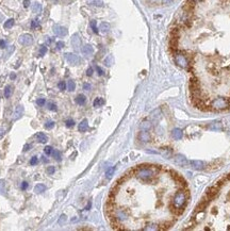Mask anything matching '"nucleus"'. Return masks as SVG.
<instances>
[{
  "instance_id": "nucleus-1",
  "label": "nucleus",
  "mask_w": 230,
  "mask_h": 231,
  "mask_svg": "<svg viewBox=\"0 0 230 231\" xmlns=\"http://www.w3.org/2000/svg\"><path fill=\"white\" fill-rule=\"evenodd\" d=\"M188 191H178L172 197V202L170 204V210L172 214L175 215H181L184 212V209L188 204Z\"/></svg>"
},
{
  "instance_id": "nucleus-2",
  "label": "nucleus",
  "mask_w": 230,
  "mask_h": 231,
  "mask_svg": "<svg viewBox=\"0 0 230 231\" xmlns=\"http://www.w3.org/2000/svg\"><path fill=\"white\" fill-rule=\"evenodd\" d=\"M209 108H210V110H215V111L227 110L230 108V99L225 98V97H217V98L211 100Z\"/></svg>"
},
{
  "instance_id": "nucleus-3",
  "label": "nucleus",
  "mask_w": 230,
  "mask_h": 231,
  "mask_svg": "<svg viewBox=\"0 0 230 231\" xmlns=\"http://www.w3.org/2000/svg\"><path fill=\"white\" fill-rule=\"evenodd\" d=\"M175 62L178 66H180L181 68H188L189 67V60L184 55L180 53V52H176L175 53Z\"/></svg>"
},
{
  "instance_id": "nucleus-4",
  "label": "nucleus",
  "mask_w": 230,
  "mask_h": 231,
  "mask_svg": "<svg viewBox=\"0 0 230 231\" xmlns=\"http://www.w3.org/2000/svg\"><path fill=\"white\" fill-rule=\"evenodd\" d=\"M218 193H220V187L214 184V185L208 187V190L206 191V197L209 198L210 200H212V199H214L215 197L217 196Z\"/></svg>"
},
{
  "instance_id": "nucleus-5",
  "label": "nucleus",
  "mask_w": 230,
  "mask_h": 231,
  "mask_svg": "<svg viewBox=\"0 0 230 231\" xmlns=\"http://www.w3.org/2000/svg\"><path fill=\"white\" fill-rule=\"evenodd\" d=\"M18 42H19L20 45H23V46H30L33 43V37L29 33H25V34L20 35L19 38H18Z\"/></svg>"
},
{
  "instance_id": "nucleus-6",
  "label": "nucleus",
  "mask_w": 230,
  "mask_h": 231,
  "mask_svg": "<svg viewBox=\"0 0 230 231\" xmlns=\"http://www.w3.org/2000/svg\"><path fill=\"white\" fill-rule=\"evenodd\" d=\"M174 161H175V163L177 164L178 166H180V167H188L189 166V161L187 160V158H185L184 156H182V154H177V156H175Z\"/></svg>"
},
{
  "instance_id": "nucleus-7",
  "label": "nucleus",
  "mask_w": 230,
  "mask_h": 231,
  "mask_svg": "<svg viewBox=\"0 0 230 231\" xmlns=\"http://www.w3.org/2000/svg\"><path fill=\"white\" fill-rule=\"evenodd\" d=\"M65 59H66V61L72 65H78L81 61V59L78 57L77 55H75V53H69V52H68V53H65Z\"/></svg>"
},
{
  "instance_id": "nucleus-8",
  "label": "nucleus",
  "mask_w": 230,
  "mask_h": 231,
  "mask_svg": "<svg viewBox=\"0 0 230 231\" xmlns=\"http://www.w3.org/2000/svg\"><path fill=\"white\" fill-rule=\"evenodd\" d=\"M210 199L207 198V197H205V198L203 199V200L200 201L199 204H198V206L195 208V211H194V213H200V212H203L206 210V208L208 207V204H210Z\"/></svg>"
},
{
  "instance_id": "nucleus-9",
  "label": "nucleus",
  "mask_w": 230,
  "mask_h": 231,
  "mask_svg": "<svg viewBox=\"0 0 230 231\" xmlns=\"http://www.w3.org/2000/svg\"><path fill=\"white\" fill-rule=\"evenodd\" d=\"M53 30V33H55V35H58V36H65V35H67L68 31L67 29H66L65 27H62V26H59V25H55L52 28Z\"/></svg>"
},
{
  "instance_id": "nucleus-10",
  "label": "nucleus",
  "mask_w": 230,
  "mask_h": 231,
  "mask_svg": "<svg viewBox=\"0 0 230 231\" xmlns=\"http://www.w3.org/2000/svg\"><path fill=\"white\" fill-rule=\"evenodd\" d=\"M190 165L195 170H203L206 168L205 162L200 161V160H192V161H190Z\"/></svg>"
},
{
  "instance_id": "nucleus-11",
  "label": "nucleus",
  "mask_w": 230,
  "mask_h": 231,
  "mask_svg": "<svg viewBox=\"0 0 230 231\" xmlns=\"http://www.w3.org/2000/svg\"><path fill=\"white\" fill-rule=\"evenodd\" d=\"M207 128L209 130H212V131H222V130L224 129V126H223L222 122L216 120V122H212L211 124L208 125Z\"/></svg>"
},
{
  "instance_id": "nucleus-12",
  "label": "nucleus",
  "mask_w": 230,
  "mask_h": 231,
  "mask_svg": "<svg viewBox=\"0 0 230 231\" xmlns=\"http://www.w3.org/2000/svg\"><path fill=\"white\" fill-rule=\"evenodd\" d=\"M72 45H73V47L76 48V49H78V48L81 46V38H80V36H79V34L75 33V34L72 36Z\"/></svg>"
},
{
  "instance_id": "nucleus-13",
  "label": "nucleus",
  "mask_w": 230,
  "mask_h": 231,
  "mask_svg": "<svg viewBox=\"0 0 230 231\" xmlns=\"http://www.w3.org/2000/svg\"><path fill=\"white\" fill-rule=\"evenodd\" d=\"M139 139L140 141H142L143 143H148V142H150V139H151V137H150V134L148 133L147 131H141L140 133H139Z\"/></svg>"
},
{
  "instance_id": "nucleus-14",
  "label": "nucleus",
  "mask_w": 230,
  "mask_h": 231,
  "mask_svg": "<svg viewBox=\"0 0 230 231\" xmlns=\"http://www.w3.org/2000/svg\"><path fill=\"white\" fill-rule=\"evenodd\" d=\"M200 89V82L196 77H192L190 80V89Z\"/></svg>"
},
{
  "instance_id": "nucleus-15",
  "label": "nucleus",
  "mask_w": 230,
  "mask_h": 231,
  "mask_svg": "<svg viewBox=\"0 0 230 231\" xmlns=\"http://www.w3.org/2000/svg\"><path fill=\"white\" fill-rule=\"evenodd\" d=\"M24 114V107L21 106V104H19V106H17V107L15 108V111H14V116H13V118L14 119H18L21 117V115Z\"/></svg>"
},
{
  "instance_id": "nucleus-16",
  "label": "nucleus",
  "mask_w": 230,
  "mask_h": 231,
  "mask_svg": "<svg viewBox=\"0 0 230 231\" xmlns=\"http://www.w3.org/2000/svg\"><path fill=\"white\" fill-rule=\"evenodd\" d=\"M81 51H82L83 55H93V52H94V48H93L91 45L86 44V45H84L82 48H81Z\"/></svg>"
},
{
  "instance_id": "nucleus-17",
  "label": "nucleus",
  "mask_w": 230,
  "mask_h": 231,
  "mask_svg": "<svg viewBox=\"0 0 230 231\" xmlns=\"http://www.w3.org/2000/svg\"><path fill=\"white\" fill-rule=\"evenodd\" d=\"M172 137H174V139H180L181 137H183L182 130L178 129V128H176V129H174V130H172Z\"/></svg>"
},
{
  "instance_id": "nucleus-18",
  "label": "nucleus",
  "mask_w": 230,
  "mask_h": 231,
  "mask_svg": "<svg viewBox=\"0 0 230 231\" xmlns=\"http://www.w3.org/2000/svg\"><path fill=\"white\" fill-rule=\"evenodd\" d=\"M110 24L109 22H105V21H103V22H101L100 24V26H99V30L101 31L102 33H108L109 31H110Z\"/></svg>"
},
{
  "instance_id": "nucleus-19",
  "label": "nucleus",
  "mask_w": 230,
  "mask_h": 231,
  "mask_svg": "<svg viewBox=\"0 0 230 231\" xmlns=\"http://www.w3.org/2000/svg\"><path fill=\"white\" fill-rule=\"evenodd\" d=\"M88 124L86 119H83L82 122L79 124V126H78V130L80 132H85L88 130Z\"/></svg>"
},
{
  "instance_id": "nucleus-20",
  "label": "nucleus",
  "mask_w": 230,
  "mask_h": 231,
  "mask_svg": "<svg viewBox=\"0 0 230 231\" xmlns=\"http://www.w3.org/2000/svg\"><path fill=\"white\" fill-rule=\"evenodd\" d=\"M85 101H86V97H85L83 94L78 95V96L76 97V102H77L79 106H82V104H84Z\"/></svg>"
},
{
  "instance_id": "nucleus-21",
  "label": "nucleus",
  "mask_w": 230,
  "mask_h": 231,
  "mask_svg": "<svg viewBox=\"0 0 230 231\" xmlns=\"http://www.w3.org/2000/svg\"><path fill=\"white\" fill-rule=\"evenodd\" d=\"M45 191H46V186L44 185V184H42V183L36 184V185H35V187H34V192H35V193H38V194L43 193V192H45Z\"/></svg>"
},
{
  "instance_id": "nucleus-22",
  "label": "nucleus",
  "mask_w": 230,
  "mask_h": 231,
  "mask_svg": "<svg viewBox=\"0 0 230 231\" xmlns=\"http://www.w3.org/2000/svg\"><path fill=\"white\" fill-rule=\"evenodd\" d=\"M42 4L41 3H38V2H34L32 4V11H33V13H41L42 12Z\"/></svg>"
},
{
  "instance_id": "nucleus-23",
  "label": "nucleus",
  "mask_w": 230,
  "mask_h": 231,
  "mask_svg": "<svg viewBox=\"0 0 230 231\" xmlns=\"http://www.w3.org/2000/svg\"><path fill=\"white\" fill-rule=\"evenodd\" d=\"M35 137H36V139H38V142H41V143H46V142H47V137H46L43 132H38V133H36Z\"/></svg>"
},
{
  "instance_id": "nucleus-24",
  "label": "nucleus",
  "mask_w": 230,
  "mask_h": 231,
  "mask_svg": "<svg viewBox=\"0 0 230 231\" xmlns=\"http://www.w3.org/2000/svg\"><path fill=\"white\" fill-rule=\"evenodd\" d=\"M103 103H105V100H103L102 98L98 97V98H96V99L94 100V102H93V106H94L95 108H98V107H100V106H102Z\"/></svg>"
},
{
  "instance_id": "nucleus-25",
  "label": "nucleus",
  "mask_w": 230,
  "mask_h": 231,
  "mask_svg": "<svg viewBox=\"0 0 230 231\" xmlns=\"http://www.w3.org/2000/svg\"><path fill=\"white\" fill-rule=\"evenodd\" d=\"M12 92H13L12 86H11V85H7L5 89H4V97L5 98H10L11 95H12Z\"/></svg>"
},
{
  "instance_id": "nucleus-26",
  "label": "nucleus",
  "mask_w": 230,
  "mask_h": 231,
  "mask_svg": "<svg viewBox=\"0 0 230 231\" xmlns=\"http://www.w3.org/2000/svg\"><path fill=\"white\" fill-rule=\"evenodd\" d=\"M141 127V129L144 130V131H148V130L151 128V124H150L149 122H143L142 124L140 125Z\"/></svg>"
},
{
  "instance_id": "nucleus-27",
  "label": "nucleus",
  "mask_w": 230,
  "mask_h": 231,
  "mask_svg": "<svg viewBox=\"0 0 230 231\" xmlns=\"http://www.w3.org/2000/svg\"><path fill=\"white\" fill-rule=\"evenodd\" d=\"M0 194L1 195H7V189H5L4 180H0Z\"/></svg>"
},
{
  "instance_id": "nucleus-28",
  "label": "nucleus",
  "mask_w": 230,
  "mask_h": 231,
  "mask_svg": "<svg viewBox=\"0 0 230 231\" xmlns=\"http://www.w3.org/2000/svg\"><path fill=\"white\" fill-rule=\"evenodd\" d=\"M66 221H67V216H66L65 214H62V215L59 217V219H58V224H59L60 226H63Z\"/></svg>"
},
{
  "instance_id": "nucleus-29",
  "label": "nucleus",
  "mask_w": 230,
  "mask_h": 231,
  "mask_svg": "<svg viewBox=\"0 0 230 231\" xmlns=\"http://www.w3.org/2000/svg\"><path fill=\"white\" fill-rule=\"evenodd\" d=\"M115 169H116V167L115 166H113V167H110V168L108 169L107 171H105V177H107L108 179H110L111 177L114 175V171H115Z\"/></svg>"
},
{
  "instance_id": "nucleus-30",
  "label": "nucleus",
  "mask_w": 230,
  "mask_h": 231,
  "mask_svg": "<svg viewBox=\"0 0 230 231\" xmlns=\"http://www.w3.org/2000/svg\"><path fill=\"white\" fill-rule=\"evenodd\" d=\"M75 89H76L75 82H74L73 80H69V81L67 82V89L69 91V92H74Z\"/></svg>"
},
{
  "instance_id": "nucleus-31",
  "label": "nucleus",
  "mask_w": 230,
  "mask_h": 231,
  "mask_svg": "<svg viewBox=\"0 0 230 231\" xmlns=\"http://www.w3.org/2000/svg\"><path fill=\"white\" fill-rule=\"evenodd\" d=\"M14 19L13 18H10V19H8L7 21L4 22V28L5 29H10V28H12L13 26H14Z\"/></svg>"
},
{
  "instance_id": "nucleus-32",
  "label": "nucleus",
  "mask_w": 230,
  "mask_h": 231,
  "mask_svg": "<svg viewBox=\"0 0 230 231\" xmlns=\"http://www.w3.org/2000/svg\"><path fill=\"white\" fill-rule=\"evenodd\" d=\"M162 149H163V150H162L163 156H165L166 158H170V156H172V149H170V148H162Z\"/></svg>"
},
{
  "instance_id": "nucleus-33",
  "label": "nucleus",
  "mask_w": 230,
  "mask_h": 231,
  "mask_svg": "<svg viewBox=\"0 0 230 231\" xmlns=\"http://www.w3.org/2000/svg\"><path fill=\"white\" fill-rule=\"evenodd\" d=\"M105 64L107 65V66H111V65L113 64V57H112V55H109V57L105 58Z\"/></svg>"
},
{
  "instance_id": "nucleus-34",
  "label": "nucleus",
  "mask_w": 230,
  "mask_h": 231,
  "mask_svg": "<svg viewBox=\"0 0 230 231\" xmlns=\"http://www.w3.org/2000/svg\"><path fill=\"white\" fill-rule=\"evenodd\" d=\"M91 28H92L93 32L97 34V33H98V28H97V25H96V20H92V21H91Z\"/></svg>"
},
{
  "instance_id": "nucleus-35",
  "label": "nucleus",
  "mask_w": 230,
  "mask_h": 231,
  "mask_svg": "<svg viewBox=\"0 0 230 231\" xmlns=\"http://www.w3.org/2000/svg\"><path fill=\"white\" fill-rule=\"evenodd\" d=\"M52 156H53V158H55V160H58V161H61V152L60 151H58V150H53V151H52Z\"/></svg>"
},
{
  "instance_id": "nucleus-36",
  "label": "nucleus",
  "mask_w": 230,
  "mask_h": 231,
  "mask_svg": "<svg viewBox=\"0 0 230 231\" xmlns=\"http://www.w3.org/2000/svg\"><path fill=\"white\" fill-rule=\"evenodd\" d=\"M52 151H53V148L51 146H46L45 149H44V152H45L47 156H50V154H52Z\"/></svg>"
},
{
  "instance_id": "nucleus-37",
  "label": "nucleus",
  "mask_w": 230,
  "mask_h": 231,
  "mask_svg": "<svg viewBox=\"0 0 230 231\" xmlns=\"http://www.w3.org/2000/svg\"><path fill=\"white\" fill-rule=\"evenodd\" d=\"M46 52H47V47L46 46H41V49H40V57H44L46 55Z\"/></svg>"
},
{
  "instance_id": "nucleus-38",
  "label": "nucleus",
  "mask_w": 230,
  "mask_h": 231,
  "mask_svg": "<svg viewBox=\"0 0 230 231\" xmlns=\"http://www.w3.org/2000/svg\"><path fill=\"white\" fill-rule=\"evenodd\" d=\"M58 87L61 89V91H64V89H66V83L64 81H61L58 83Z\"/></svg>"
},
{
  "instance_id": "nucleus-39",
  "label": "nucleus",
  "mask_w": 230,
  "mask_h": 231,
  "mask_svg": "<svg viewBox=\"0 0 230 231\" xmlns=\"http://www.w3.org/2000/svg\"><path fill=\"white\" fill-rule=\"evenodd\" d=\"M91 4L96 5V7H102L103 3H102V1H100V0H93L92 2H91Z\"/></svg>"
},
{
  "instance_id": "nucleus-40",
  "label": "nucleus",
  "mask_w": 230,
  "mask_h": 231,
  "mask_svg": "<svg viewBox=\"0 0 230 231\" xmlns=\"http://www.w3.org/2000/svg\"><path fill=\"white\" fill-rule=\"evenodd\" d=\"M53 127H55V122H51V120H50V122H47L45 124L46 129H52Z\"/></svg>"
},
{
  "instance_id": "nucleus-41",
  "label": "nucleus",
  "mask_w": 230,
  "mask_h": 231,
  "mask_svg": "<svg viewBox=\"0 0 230 231\" xmlns=\"http://www.w3.org/2000/svg\"><path fill=\"white\" fill-rule=\"evenodd\" d=\"M48 109L50 110V111H57V106H55V103H53V102H49L48 103Z\"/></svg>"
},
{
  "instance_id": "nucleus-42",
  "label": "nucleus",
  "mask_w": 230,
  "mask_h": 231,
  "mask_svg": "<svg viewBox=\"0 0 230 231\" xmlns=\"http://www.w3.org/2000/svg\"><path fill=\"white\" fill-rule=\"evenodd\" d=\"M65 125H66V127L70 128V127H73L74 125H75V122H74L73 119H67V120L65 122Z\"/></svg>"
},
{
  "instance_id": "nucleus-43",
  "label": "nucleus",
  "mask_w": 230,
  "mask_h": 231,
  "mask_svg": "<svg viewBox=\"0 0 230 231\" xmlns=\"http://www.w3.org/2000/svg\"><path fill=\"white\" fill-rule=\"evenodd\" d=\"M38 27V20L35 19V20H32L31 21V29H35V28Z\"/></svg>"
},
{
  "instance_id": "nucleus-44",
  "label": "nucleus",
  "mask_w": 230,
  "mask_h": 231,
  "mask_svg": "<svg viewBox=\"0 0 230 231\" xmlns=\"http://www.w3.org/2000/svg\"><path fill=\"white\" fill-rule=\"evenodd\" d=\"M38 162V156H32V159L30 160V164L31 165H36Z\"/></svg>"
},
{
  "instance_id": "nucleus-45",
  "label": "nucleus",
  "mask_w": 230,
  "mask_h": 231,
  "mask_svg": "<svg viewBox=\"0 0 230 231\" xmlns=\"http://www.w3.org/2000/svg\"><path fill=\"white\" fill-rule=\"evenodd\" d=\"M28 185H29V183L27 181H23L21 182V185H20V189L23 190V191H25V190L28 189Z\"/></svg>"
},
{
  "instance_id": "nucleus-46",
  "label": "nucleus",
  "mask_w": 230,
  "mask_h": 231,
  "mask_svg": "<svg viewBox=\"0 0 230 231\" xmlns=\"http://www.w3.org/2000/svg\"><path fill=\"white\" fill-rule=\"evenodd\" d=\"M36 103H38V106H40V107H43V106L45 104V99H44V98H40V99L36 100Z\"/></svg>"
},
{
  "instance_id": "nucleus-47",
  "label": "nucleus",
  "mask_w": 230,
  "mask_h": 231,
  "mask_svg": "<svg viewBox=\"0 0 230 231\" xmlns=\"http://www.w3.org/2000/svg\"><path fill=\"white\" fill-rule=\"evenodd\" d=\"M55 166H49L47 168V173L49 175H52V174H55Z\"/></svg>"
},
{
  "instance_id": "nucleus-48",
  "label": "nucleus",
  "mask_w": 230,
  "mask_h": 231,
  "mask_svg": "<svg viewBox=\"0 0 230 231\" xmlns=\"http://www.w3.org/2000/svg\"><path fill=\"white\" fill-rule=\"evenodd\" d=\"M93 72H94V70H93L92 67H90V68H88V70H86V76L91 77V76L93 75Z\"/></svg>"
},
{
  "instance_id": "nucleus-49",
  "label": "nucleus",
  "mask_w": 230,
  "mask_h": 231,
  "mask_svg": "<svg viewBox=\"0 0 230 231\" xmlns=\"http://www.w3.org/2000/svg\"><path fill=\"white\" fill-rule=\"evenodd\" d=\"M64 47V42H58L57 43V48L58 49H62Z\"/></svg>"
},
{
  "instance_id": "nucleus-50",
  "label": "nucleus",
  "mask_w": 230,
  "mask_h": 231,
  "mask_svg": "<svg viewBox=\"0 0 230 231\" xmlns=\"http://www.w3.org/2000/svg\"><path fill=\"white\" fill-rule=\"evenodd\" d=\"M96 70H97V72H98V75H99V76H102V75L105 74V72H103V70H102V68H100L99 66L96 67Z\"/></svg>"
},
{
  "instance_id": "nucleus-51",
  "label": "nucleus",
  "mask_w": 230,
  "mask_h": 231,
  "mask_svg": "<svg viewBox=\"0 0 230 231\" xmlns=\"http://www.w3.org/2000/svg\"><path fill=\"white\" fill-rule=\"evenodd\" d=\"M162 3L164 5H170L172 3V0H162Z\"/></svg>"
},
{
  "instance_id": "nucleus-52",
  "label": "nucleus",
  "mask_w": 230,
  "mask_h": 231,
  "mask_svg": "<svg viewBox=\"0 0 230 231\" xmlns=\"http://www.w3.org/2000/svg\"><path fill=\"white\" fill-rule=\"evenodd\" d=\"M83 89H84L85 91H90V89H91V85L88 84V83H84V84H83Z\"/></svg>"
},
{
  "instance_id": "nucleus-53",
  "label": "nucleus",
  "mask_w": 230,
  "mask_h": 231,
  "mask_svg": "<svg viewBox=\"0 0 230 231\" xmlns=\"http://www.w3.org/2000/svg\"><path fill=\"white\" fill-rule=\"evenodd\" d=\"M30 5V0H24V7H28Z\"/></svg>"
},
{
  "instance_id": "nucleus-54",
  "label": "nucleus",
  "mask_w": 230,
  "mask_h": 231,
  "mask_svg": "<svg viewBox=\"0 0 230 231\" xmlns=\"http://www.w3.org/2000/svg\"><path fill=\"white\" fill-rule=\"evenodd\" d=\"M5 46H7V44H5L4 41L0 40V47H1V48H5Z\"/></svg>"
},
{
  "instance_id": "nucleus-55",
  "label": "nucleus",
  "mask_w": 230,
  "mask_h": 231,
  "mask_svg": "<svg viewBox=\"0 0 230 231\" xmlns=\"http://www.w3.org/2000/svg\"><path fill=\"white\" fill-rule=\"evenodd\" d=\"M30 149V145L29 144H26L25 146H24V151H28Z\"/></svg>"
},
{
  "instance_id": "nucleus-56",
  "label": "nucleus",
  "mask_w": 230,
  "mask_h": 231,
  "mask_svg": "<svg viewBox=\"0 0 230 231\" xmlns=\"http://www.w3.org/2000/svg\"><path fill=\"white\" fill-rule=\"evenodd\" d=\"M91 207H92V202H91V201H88V206L85 207V210H90V209H91Z\"/></svg>"
},
{
  "instance_id": "nucleus-57",
  "label": "nucleus",
  "mask_w": 230,
  "mask_h": 231,
  "mask_svg": "<svg viewBox=\"0 0 230 231\" xmlns=\"http://www.w3.org/2000/svg\"><path fill=\"white\" fill-rule=\"evenodd\" d=\"M41 158H42V161L44 162V163H47L48 162V159L46 158V156H41Z\"/></svg>"
},
{
  "instance_id": "nucleus-58",
  "label": "nucleus",
  "mask_w": 230,
  "mask_h": 231,
  "mask_svg": "<svg viewBox=\"0 0 230 231\" xmlns=\"http://www.w3.org/2000/svg\"><path fill=\"white\" fill-rule=\"evenodd\" d=\"M10 78H11L12 80H14V79L16 78V75H15V74H11V75H10Z\"/></svg>"
},
{
  "instance_id": "nucleus-59",
  "label": "nucleus",
  "mask_w": 230,
  "mask_h": 231,
  "mask_svg": "<svg viewBox=\"0 0 230 231\" xmlns=\"http://www.w3.org/2000/svg\"><path fill=\"white\" fill-rule=\"evenodd\" d=\"M191 1H193L194 3H197V2H200V1H203V0H191Z\"/></svg>"
},
{
  "instance_id": "nucleus-60",
  "label": "nucleus",
  "mask_w": 230,
  "mask_h": 231,
  "mask_svg": "<svg viewBox=\"0 0 230 231\" xmlns=\"http://www.w3.org/2000/svg\"><path fill=\"white\" fill-rule=\"evenodd\" d=\"M3 134H4V132H3V131H1V130H0V139H1V137H3Z\"/></svg>"
},
{
  "instance_id": "nucleus-61",
  "label": "nucleus",
  "mask_w": 230,
  "mask_h": 231,
  "mask_svg": "<svg viewBox=\"0 0 230 231\" xmlns=\"http://www.w3.org/2000/svg\"><path fill=\"white\" fill-rule=\"evenodd\" d=\"M226 180H230V173L226 176Z\"/></svg>"
},
{
  "instance_id": "nucleus-62",
  "label": "nucleus",
  "mask_w": 230,
  "mask_h": 231,
  "mask_svg": "<svg viewBox=\"0 0 230 231\" xmlns=\"http://www.w3.org/2000/svg\"><path fill=\"white\" fill-rule=\"evenodd\" d=\"M228 199H230V192H229V194H228Z\"/></svg>"
},
{
  "instance_id": "nucleus-63",
  "label": "nucleus",
  "mask_w": 230,
  "mask_h": 231,
  "mask_svg": "<svg viewBox=\"0 0 230 231\" xmlns=\"http://www.w3.org/2000/svg\"><path fill=\"white\" fill-rule=\"evenodd\" d=\"M151 1H155V2H156V1H158V0H151Z\"/></svg>"
},
{
  "instance_id": "nucleus-64",
  "label": "nucleus",
  "mask_w": 230,
  "mask_h": 231,
  "mask_svg": "<svg viewBox=\"0 0 230 231\" xmlns=\"http://www.w3.org/2000/svg\"><path fill=\"white\" fill-rule=\"evenodd\" d=\"M53 1H55V2H57V1H58V0H53Z\"/></svg>"
}]
</instances>
